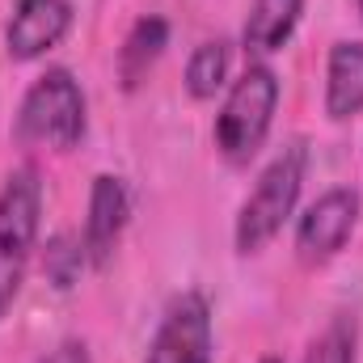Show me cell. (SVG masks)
<instances>
[{"label":"cell","instance_id":"1","mask_svg":"<svg viewBox=\"0 0 363 363\" xmlns=\"http://www.w3.org/2000/svg\"><path fill=\"white\" fill-rule=\"evenodd\" d=\"M304 174H308V144L304 140L283 144L271 157V165L258 174L254 190L245 194V203L237 211V224H233L237 254H245V258L250 254H262L274 237L283 233V224L296 216Z\"/></svg>","mask_w":363,"mask_h":363},{"label":"cell","instance_id":"2","mask_svg":"<svg viewBox=\"0 0 363 363\" xmlns=\"http://www.w3.org/2000/svg\"><path fill=\"white\" fill-rule=\"evenodd\" d=\"M85 127H89V106H85L81 81L68 68H47L21 97L13 135L26 148L72 152L85 140Z\"/></svg>","mask_w":363,"mask_h":363},{"label":"cell","instance_id":"3","mask_svg":"<svg viewBox=\"0 0 363 363\" xmlns=\"http://www.w3.org/2000/svg\"><path fill=\"white\" fill-rule=\"evenodd\" d=\"M274 106H279V77H274L271 64L254 60L228 85L224 106L216 114V152L228 165L245 169L262 152V144L271 135V123H274Z\"/></svg>","mask_w":363,"mask_h":363},{"label":"cell","instance_id":"4","mask_svg":"<svg viewBox=\"0 0 363 363\" xmlns=\"http://www.w3.org/2000/svg\"><path fill=\"white\" fill-rule=\"evenodd\" d=\"M43 220V178L34 165L13 169L0 186V321L17 304V291L30 271V254Z\"/></svg>","mask_w":363,"mask_h":363},{"label":"cell","instance_id":"5","mask_svg":"<svg viewBox=\"0 0 363 363\" xmlns=\"http://www.w3.org/2000/svg\"><path fill=\"white\" fill-rule=\"evenodd\" d=\"M363 216V199L355 186H334L321 199H313L296 224V254L308 267H321L347 250Z\"/></svg>","mask_w":363,"mask_h":363},{"label":"cell","instance_id":"6","mask_svg":"<svg viewBox=\"0 0 363 363\" xmlns=\"http://www.w3.org/2000/svg\"><path fill=\"white\" fill-rule=\"evenodd\" d=\"M216 338H211V304L203 291H178L148 342L144 363H211Z\"/></svg>","mask_w":363,"mask_h":363},{"label":"cell","instance_id":"7","mask_svg":"<svg viewBox=\"0 0 363 363\" xmlns=\"http://www.w3.org/2000/svg\"><path fill=\"white\" fill-rule=\"evenodd\" d=\"M72 30V4L68 0H17L4 26V51L13 64L43 60L64 43Z\"/></svg>","mask_w":363,"mask_h":363},{"label":"cell","instance_id":"8","mask_svg":"<svg viewBox=\"0 0 363 363\" xmlns=\"http://www.w3.org/2000/svg\"><path fill=\"white\" fill-rule=\"evenodd\" d=\"M127 220H131L127 182L114 178V174H97L89 186V211H85V233H81V245H85V262L89 267H106L114 258Z\"/></svg>","mask_w":363,"mask_h":363},{"label":"cell","instance_id":"9","mask_svg":"<svg viewBox=\"0 0 363 363\" xmlns=\"http://www.w3.org/2000/svg\"><path fill=\"white\" fill-rule=\"evenodd\" d=\"M325 114L334 123L363 114V43H334L325 60Z\"/></svg>","mask_w":363,"mask_h":363},{"label":"cell","instance_id":"10","mask_svg":"<svg viewBox=\"0 0 363 363\" xmlns=\"http://www.w3.org/2000/svg\"><path fill=\"white\" fill-rule=\"evenodd\" d=\"M300 13H304V0H254L250 17H245V34H241L245 51L254 60L283 51L300 26Z\"/></svg>","mask_w":363,"mask_h":363},{"label":"cell","instance_id":"11","mask_svg":"<svg viewBox=\"0 0 363 363\" xmlns=\"http://www.w3.org/2000/svg\"><path fill=\"white\" fill-rule=\"evenodd\" d=\"M169 47V21L165 17H140L127 34V43L118 47V77L127 89H140L144 77L157 68V60Z\"/></svg>","mask_w":363,"mask_h":363},{"label":"cell","instance_id":"12","mask_svg":"<svg viewBox=\"0 0 363 363\" xmlns=\"http://www.w3.org/2000/svg\"><path fill=\"white\" fill-rule=\"evenodd\" d=\"M228 68H233V43L228 38L199 43L190 64H186V93L194 101H211L216 93L228 85Z\"/></svg>","mask_w":363,"mask_h":363},{"label":"cell","instance_id":"13","mask_svg":"<svg viewBox=\"0 0 363 363\" xmlns=\"http://www.w3.org/2000/svg\"><path fill=\"white\" fill-rule=\"evenodd\" d=\"M355 355H359V325H355V317L338 313V317L308 342V351H304L300 363H355Z\"/></svg>","mask_w":363,"mask_h":363},{"label":"cell","instance_id":"14","mask_svg":"<svg viewBox=\"0 0 363 363\" xmlns=\"http://www.w3.org/2000/svg\"><path fill=\"white\" fill-rule=\"evenodd\" d=\"M47 262H51V283L55 287H72V279L81 274V267H85V245L77 241H68V237H60L55 245H51V254H47Z\"/></svg>","mask_w":363,"mask_h":363},{"label":"cell","instance_id":"15","mask_svg":"<svg viewBox=\"0 0 363 363\" xmlns=\"http://www.w3.org/2000/svg\"><path fill=\"white\" fill-rule=\"evenodd\" d=\"M38 363H93V359H89V347L81 338H68V342H60L51 355H43Z\"/></svg>","mask_w":363,"mask_h":363},{"label":"cell","instance_id":"16","mask_svg":"<svg viewBox=\"0 0 363 363\" xmlns=\"http://www.w3.org/2000/svg\"><path fill=\"white\" fill-rule=\"evenodd\" d=\"M258 363H283V359H279V355H262Z\"/></svg>","mask_w":363,"mask_h":363},{"label":"cell","instance_id":"17","mask_svg":"<svg viewBox=\"0 0 363 363\" xmlns=\"http://www.w3.org/2000/svg\"><path fill=\"white\" fill-rule=\"evenodd\" d=\"M355 4H359V17H363V0H355Z\"/></svg>","mask_w":363,"mask_h":363}]
</instances>
